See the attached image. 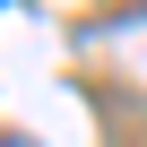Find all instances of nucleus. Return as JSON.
<instances>
[{
    "mask_svg": "<svg viewBox=\"0 0 147 147\" xmlns=\"http://www.w3.org/2000/svg\"><path fill=\"white\" fill-rule=\"evenodd\" d=\"M0 147H26V138H0Z\"/></svg>",
    "mask_w": 147,
    "mask_h": 147,
    "instance_id": "nucleus-1",
    "label": "nucleus"
}]
</instances>
